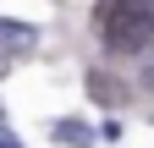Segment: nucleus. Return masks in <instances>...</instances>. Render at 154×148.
I'll list each match as a JSON object with an SVG mask.
<instances>
[{
	"instance_id": "1",
	"label": "nucleus",
	"mask_w": 154,
	"mask_h": 148,
	"mask_svg": "<svg viewBox=\"0 0 154 148\" xmlns=\"http://www.w3.org/2000/svg\"><path fill=\"white\" fill-rule=\"evenodd\" d=\"M94 22H99V39L105 49L116 55H154V11L143 0H99V11H94Z\"/></svg>"
},
{
	"instance_id": "2",
	"label": "nucleus",
	"mask_w": 154,
	"mask_h": 148,
	"mask_svg": "<svg viewBox=\"0 0 154 148\" xmlns=\"http://www.w3.org/2000/svg\"><path fill=\"white\" fill-rule=\"evenodd\" d=\"M33 44H38V28H33V22L0 16V49H33Z\"/></svg>"
},
{
	"instance_id": "3",
	"label": "nucleus",
	"mask_w": 154,
	"mask_h": 148,
	"mask_svg": "<svg viewBox=\"0 0 154 148\" xmlns=\"http://www.w3.org/2000/svg\"><path fill=\"white\" fill-rule=\"evenodd\" d=\"M88 93H94V99H99V104H110V110H116V104H121V99H127V88H121V82H116V77H110V71H88Z\"/></svg>"
},
{
	"instance_id": "4",
	"label": "nucleus",
	"mask_w": 154,
	"mask_h": 148,
	"mask_svg": "<svg viewBox=\"0 0 154 148\" xmlns=\"http://www.w3.org/2000/svg\"><path fill=\"white\" fill-rule=\"evenodd\" d=\"M50 137H55V143H66V148H83V143H88L94 132H88L83 121H72V115H61V121L50 126Z\"/></svg>"
},
{
	"instance_id": "5",
	"label": "nucleus",
	"mask_w": 154,
	"mask_h": 148,
	"mask_svg": "<svg viewBox=\"0 0 154 148\" xmlns=\"http://www.w3.org/2000/svg\"><path fill=\"white\" fill-rule=\"evenodd\" d=\"M0 148H22V143H17V137L6 132V126H0Z\"/></svg>"
},
{
	"instance_id": "6",
	"label": "nucleus",
	"mask_w": 154,
	"mask_h": 148,
	"mask_svg": "<svg viewBox=\"0 0 154 148\" xmlns=\"http://www.w3.org/2000/svg\"><path fill=\"white\" fill-rule=\"evenodd\" d=\"M143 6H149V11H154V0H143Z\"/></svg>"
}]
</instances>
